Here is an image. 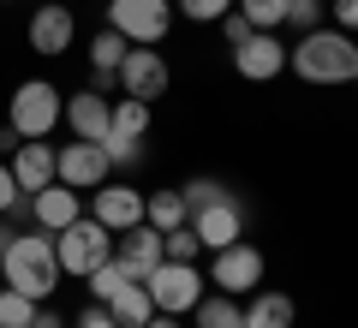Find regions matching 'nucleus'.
<instances>
[{"label":"nucleus","instance_id":"obj_27","mask_svg":"<svg viewBox=\"0 0 358 328\" xmlns=\"http://www.w3.org/2000/svg\"><path fill=\"white\" fill-rule=\"evenodd\" d=\"M162 257L167 263H197V257H203V239H197L192 227H173V233H162Z\"/></svg>","mask_w":358,"mask_h":328},{"label":"nucleus","instance_id":"obj_2","mask_svg":"<svg viewBox=\"0 0 358 328\" xmlns=\"http://www.w3.org/2000/svg\"><path fill=\"white\" fill-rule=\"evenodd\" d=\"M0 280L13 292H24V299L48 304L54 292H60V257H54V233L30 227V233H13V245H6V257H0Z\"/></svg>","mask_w":358,"mask_h":328},{"label":"nucleus","instance_id":"obj_29","mask_svg":"<svg viewBox=\"0 0 358 328\" xmlns=\"http://www.w3.org/2000/svg\"><path fill=\"white\" fill-rule=\"evenodd\" d=\"M102 155H108V167H138V162H143V138L108 131V138H102Z\"/></svg>","mask_w":358,"mask_h":328},{"label":"nucleus","instance_id":"obj_39","mask_svg":"<svg viewBox=\"0 0 358 328\" xmlns=\"http://www.w3.org/2000/svg\"><path fill=\"white\" fill-rule=\"evenodd\" d=\"M30 328H36V322H30Z\"/></svg>","mask_w":358,"mask_h":328},{"label":"nucleus","instance_id":"obj_25","mask_svg":"<svg viewBox=\"0 0 358 328\" xmlns=\"http://www.w3.org/2000/svg\"><path fill=\"white\" fill-rule=\"evenodd\" d=\"M30 322H36V299L0 287V328H30Z\"/></svg>","mask_w":358,"mask_h":328},{"label":"nucleus","instance_id":"obj_12","mask_svg":"<svg viewBox=\"0 0 358 328\" xmlns=\"http://www.w3.org/2000/svg\"><path fill=\"white\" fill-rule=\"evenodd\" d=\"M30 48L42 54V60H60L66 48H72V36H78V18H72V6H60V0H42L36 13H30Z\"/></svg>","mask_w":358,"mask_h":328},{"label":"nucleus","instance_id":"obj_23","mask_svg":"<svg viewBox=\"0 0 358 328\" xmlns=\"http://www.w3.org/2000/svg\"><path fill=\"white\" fill-rule=\"evenodd\" d=\"M233 13L251 30H281L287 24V0H233Z\"/></svg>","mask_w":358,"mask_h":328},{"label":"nucleus","instance_id":"obj_20","mask_svg":"<svg viewBox=\"0 0 358 328\" xmlns=\"http://www.w3.org/2000/svg\"><path fill=\"white\" fill-rule=\"evenodd\" d=\"M108 316H114L120 328H138V322H150L155 316V299H150V287L143 280H126V287L108 299Z\"/></svg>","mask_w":358,"mask_h":328},{"label":"nucleus","instance_id":"obj_30","mask_svg":"<svg viewBox=\"0 0 358 328\" xmlns=\"http://www.w3.org/2000/svg\"><path fill=\"white\" fill-rule=\"evenodd\" d=\"M287 24L305 36V30H317V24H329V0H287Z\"/></svg>","mask_w":358,"mask_h":328},{"label":"nucleus","instance_id":"obj_13","mask_svg":"<svg viewBox=\"0 0 358 328\" xmlns=\"http://www.w3.org/2000/svg\"><path fill=\"white\" fill-rule=\"evenodd\" d=\"M108 155H102V143H84V138H72V143H60V185H72V191H96V185H108Z\"/></svg>","mask_w":358,"mask_h":328},{"label":"nucleus","instance_id":"obj_10","mask_svg":"<svg viewBox=\"0 0 358 328\" xmlns=\"http://www.w3.org/2000/svg\"><path fill=\"white\" fill-rule=\"evenodd\" d=\"M233 72L251 78V84H275L287 72V42L275 30H251L245 42H233Z\"/></svg>","mask_w":358,"mask_h":328},{"label":"nucleus","instance_id":"obj_38","mask_svg":"<svg viewBox=\"0 0 358 328\" xmlns=\"http://www.w3.org/2000/svg\"><path fill=\"white\" fill-rule=\"evenodd\" d=\"M6 245H13V227H6V221H0V257H6Z\"/></svg>","mask_w":358,"mask_h":328},{"label":"nucleus","instance_id":"obj_40","mask_svg":"<svg viewBox=\"0 0 358 328\" xmlns=\"http://www.w3.org/2000/svg\"><path fill=\"white\" fill-rule=\"evenodd\" d=\"M60 328H66V322H60Z\"/></svg>","mask_w":358,"mask_h":328},{"label":"nucleus","instance_id":"obj_35","mask_svg":"<svg viewBox=\"0 0 358 328\" xmlns=\"http://www.w3.org/2000/svg\"><path fill=\"white\" fill-rule=\"evenodd\" d=\"M221 36H227V48H233V42H245V36H251V24H245L239 13H227V18H221Z\"/></svg>","mask_w":358,"mask_h":328},{"label":"nucleus","instance_id":"obj_16","mask_svg":"<svg viewBox=\"0 0 358 328\" xmlns=\"http://www.w3.org/2000/svg\"><path fill=\"white\" fill-rule=\"evenodd\" d=\"M78 215H84V191H72V185H42V191H30V221H36L42 233H60V227H72Z\"/></svg>","mask_w":358,"mask_h":328},{"label":"nucleus","instance_id":"obj_31","mask_svg":"<svg viewBox=\"0 0 358 328\" xmlns=\"http://www.w3.org/2000/svg\"><path fill=\"white\" fill-rule=\"evenodd\" d=\"M179 197H185V215H192V209H203V203L227 197V185H221V179H185V185H179Z\"/></svg>","mask_w":358,"mask_h":328},{"label":"nucleus","instance_id":"obj_37","mask_svg":"<svg viewBox=\"0 0 358 328\" xmlns=\"http://www.w3.org/2000/svg\"><path fill=\"white\" fill-rule=\"evenodd\" d=\"M138 328H179V316H162V311H155L150 322H138Z\"/></svg>","mask_w":358,"mask_h":328},{"label":"nucleus","instance_id":"obj_3","mask_svg":"<svg viewBox=\"0 0 358 328\" xmlns=\"http://www.w3.org/2000/svg\"><path fill=\"white\" fill-rule=\"evenodd\" d=\"M54 257H60V275H72V280H84L90 269H102L108 257H114V233L96 221V215H78L72 227H60L54 233Z\"/></svg>","mask_w":358,"mask_h":328},{"label":"nucleus","instance_id":"obj_1","mask_svg":"<svg viewBox=\"0 0 358 328\" xmlns=\"http://www.w3.org/2000/svg\"><path fill=\"white\" fill-rule=\"evenodd\" d=\"M287 72L299 84H317V90H334V84H358V36L334 24H317L305 30L299 42H287Z\"/></svg>","mask_w":358,"mask_h":328},{"label":"nucleus","instance_id":"obj_17","mask_svg":"<svg viewBox=\"0 0 358 328\" xmlns=\"http://www.w3.org/2000/svg\"><path fill=\"white\" fill-rule=\"evenodd\" d=\"M114 263L126 269L131 280H143L155 263H162V233L150 227V221H138V227H126V233H114Z\"/></svg>","mask_w":358,"mask_h":328},{"label":"nucleus","instance_id":"obj_7","mask_svg":"<svg viewBox=\"0 0 358 328\" xmlns=\"http://www.w3.org/2000/svg\"><path fill=\"white\" fill-rule=\"evenodd\" d=\"M143 287H150V299H155L162 316H192L197 299H203V275H197V263H167V257L143 275Z\"/></svg>","mask_w":358,"mask_h":328},{"label":"nucleus","instance_id":"obj_24","mask_svg":"<svg viewBox=\"0 0 358 328\" xmlns=\"http://www.w3.org/2000/svg\"><path fill=\"white\" fill-rule=\"evenodd\" d=\"M150 101H138V96H120L114 101V131H126V138H143V131H150Z\"/></svg>","mask_w":358,"mask_h":328},{"label":"nucleus","instance_id":"obj_34","mask_svg":"<svg viewBox=\"0 0 358 328\" xmlns=\"http://www.w3.org/2000/svg\"><path fill=\"white\" fill-rule=\"evenodd\" d=\"M72 328H120V322H114V316H108V304H90V311L78 316Z\"/></svg>","mask_w":358,"mask_h":328},{"label":"nucleus","instance_id":"obj_11","mask_svg":"<svg viewBox=\"0 0 358 328\" xmlns=\"http://www.w3.org/2000/svg\"><path fill=\"white\" fill-rule=\"evenodd\" d=\"M90 215H96L108 233H126V227H138V221H143V191L126 185V179H108V185L90 191Z\"/></svg>","mask_w":358,"mask_h":328},{"label":"nucleus","instance_id":"obj_32","mask_svg":"<svg viewBox=\"0 0 358 328\" xmlns=\"http://www.w3.org/2000/svg\"><path fill=\"white\" fill-rule=\"evenodd\" d=\"M329 24L346 30V36H358V0H329Z\"/></svg>","mask_w":358,"mask_h":328},{"label":"nucleus","instance_id":"obj_9","mask_svg":"<svg viewBox=\"0 0 358 328\" xmlns=\"http://www.w3.org/2000/svg\"><path fill=\"white\" fill-rule=\"evenodd\" d=\"M114 84H120V96H138V101H150V108H155V101L167 96V84H173V72H167L162 48H131L126 60H120Z\"/></svg>","mask_w":358,"mask_h":328},{"label":"nucleus","instance_id":"obj_22","mask_svg":"<svg viewBox=\"0 0 358 328\" xmlns=\"http://www.w3.org/2000/svg\"><path fill=\"white\" fill-rule=\"evenodd\" d=\"M192 316H197V328H245V304L227 299V292H203Z\"/></svg>","mask_w":358,"mask_h":328},{"label":"nucleus","instance_id":"obj_19","mask_svg":"<svg viewBox=\"0 0 358 328\" xmlns=\"http://www.w3.org/2000/svg\"><path fill=\"white\" fill-rule=\"evenodd\" d=\"M131 54V42L120 36V30H96V36H90V90H102L108 96V84H114V72H120V60H126Z\"/></svg>","mask_w":358,"mask_h":328},{"label":"nucleus","instance_id":"obj_6","mask_svg":"<svg viewBox=\"0 0 358 328\" xmlns=\"http://www.w3.org/2000/svg\"><path fill=\"white\" fill-rule=\"evenodd\" d=\"M108 30H120L131 48H155L173 30V0H108Z\"/></svg>","mask_w":358,"mask_h":328},{"label":"nucleus","instance_id":"obj_18","mask_svg":"<svg viewBox=\"0 0 358 328\" xmlns=\"http://www.w3.org/2000/svg\"><path fill=\"white\" fill-rule=\"evenodd\" d=\"M245 304V328H293L299 322V304L287 299L281 287H257L251 299H239Z\"/></svg>","mask_w":358,"mask_h":328},{"label":"nucleus","instance_id":"obj_28","mask_svg":"<svg viewBox=\"0 0 358 328\" xmlns=\"http://www.w3.org/2000/svg\"><path fill=\"white\" fill-rule=\"evenodd\" d=\"M233 13V0H173V18H192V24H221Z\"/></svg>","mask_w":358,"mask_h":328},{"label":"nucleus","instance_id":"obj_15","mask_svg":"<svg viewBox=\"0 0 358 328\" xmlns=\"http://www.w3.org/2000/svg\"><path fill=\"white\" fill-rule=\"evenodd\" d=\"M6 167H13V179H18V191H42V185H54V173H60V150L54 143H42V138H18V150L6 155Z\"/></svg>","mask_w":358,"mask_h":328},{"label":"nucleus","instance_id":"obj_36","mask_svg":"<svg viewBox=\"0 0 358 328\" xmlns=\"http://www.w3.org/2000/svg\"><path fill=\"white\" fill-rule=\"evenodd\" d=\"M13 150H18V131H13V126H0V155H13Z\"/></svg>","mask_w":358,"mask_h":328},{"label":"nucleus","instance_id":"obj_26","mask_svg":"<svg viewBox=\"0 0 358 328\" xmlns=\"http://www.w3.org/2000/svg\"><path fill=\"white\" fill-rule=\"evenodd\" d=\"M84 280H90V299H96V304H108V299H114V292H120V287H126V280H131V275H126V269H120V263H114V257H108V263H102V269H90V275H84Z\"/></svg>","mask_w":358,"mask_h":328},{"label":"nucleus","instance_id":"obj_21","mask_svg":"<svg viewBox=\"0 0 358 328\" xmlns=\"http://www.w3.org/2000/svg\"><path fill=\"white\" fill-rule=\"evenodd\" d=\"M143 221H150L155 233L185 227V197H179V191H143Z\"/></svg>","mask_w":358,"mask_h":328},{"label":"nucleus","instance_id":"obj_14","mask_svg":"<svg viewBox=\"0 0 358 328\" xmlns=\"http://www.w3.org/2000/svg\"><path fill=\"white\" fill-rule=\"evenodd\" d=\"M66 126H72V138H84V143H102L108 131H114V101L102 96V90H72L66 96Z\"/></svg>","mask_w":358,"mask_h":328},{"label":"nucleus","instance_id":"obj_5","mask_svg":"<svg viewBox=\"0 0 358 328\" xmlns=\"http://www.w3.org/2000/svg\"><path fill=\"white\" fill-rule=\"evenodd\" d=\"M263 251H257L251 239H233L221 245V251H209V287L227 292V299H251L257 287H263Z\"/></svg>","mask_w":358,"mask_h":328},{"label":"nucleus","instance_id":"obj_4","mask_svg":"<svg viewBox=\"0 0 358 328\" xmlns=\"http://www.w3.org/2000/svg\"><path fill=\"white\" fill-rule=\"evenodd\" d=\"M66 101H60V84H48V78H24V84L13 90V108H6V126L18 131V138H48L54 126H60Z\"/></svg>","mask_w":358,"mask_h":328},{"label":"nucleus","instance_id":"obj_33","mask_svg":"<svg viewBox=\"0 0 358 328\" xmlns=\"http://www.w3.org/2000/svg\"><path fill=\"white\" fill-rule=\"evenodd\" d=\"M18 197H24V191H18V179H13V167H6V155H0V215H13Z\"/></svg>","mask_w":358,"mask_h":328},{"label":"nucleus","instance_id":"obj_8","mask_svg":"<svg viewBox=\"0 0 358 328\" xmlns=\"http://www.w3.org/2000/svg\"><path fill=\"white\" fill-rule=\"evenodd\" d=\"M185 227L203 239V251H221V245L245 239V227H251V209H245L239 191H227V197H215V203H203V209H192V215H185Z\"/></svg>","mask_w":358,"mask_h":328}]
</instances>
